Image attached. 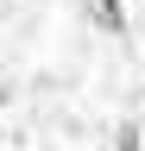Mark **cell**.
Instances as JSON below:
<instances>
[{"mask_svg": "<svg viewBox=\"0 0 145 151\" xmlns=\"http://www.w3.org/2000/svg\"><path fill=\"white\" fill-rule=\"evenodd\" d=\"M95 6H101V25L120 38V32H126V6H120V0H95Z\"/></svg>", "mask_w": 145, "mask_h": 151, "instance_id": "obj_1", "label": "cell"}, {"mask_svg": "<svg viewBox=\"0 0 145 151\" xmlns=\"http://www.w3.org/2000/svg\"><path fill=\"white\" fill-rule=\"evenodd\" d=\"M114 151H145V145H139V126H133V120L120 126V139H114Z\"/></svg>", "mask_w": 145, "mask_h": 151, "instance_id": "obj_2", "label": "cell"}]
</instances>
